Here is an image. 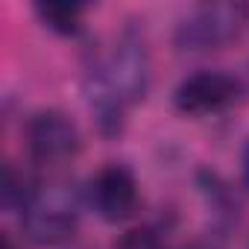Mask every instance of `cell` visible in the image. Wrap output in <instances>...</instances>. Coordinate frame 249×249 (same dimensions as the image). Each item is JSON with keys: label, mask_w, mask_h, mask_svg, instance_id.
I'll return each instance as SVG.
<instances>
[{"label": "cell", "mask_w": 249, "mask_h": 249, "mask_svg": "<svg viewBox=\"0 0 249 249\" xmlns=\"http://www.w3.org/2000/svg\"><path fill=\"white\" fill-rule=\"evenodd\" d=\"M91 73L123 106H132V103L144 100V94L150 88V53H147V44L141 41V36L126 30L114 41L111 53L91 68Z\"/></svg>", "instance_id": "obj_1"}, {"label": "cell", "mask_w": 249, "mask_h": 249, "mask_svg": "<svg viewBox=\"0 0 249 249\" xmlns=\"http://www.w3.org/2000/svg\"><path fill=\"white\" fill-rule=\"evenodd\" d=\"M21 226L24 234L38 246H59L71 240L79 226L76 196L65 185H50V188L38 185L33 202L21 211Z\"/></svg>", "instance_id": "obj_2"}, {"label": "cell", "mask_w": 249, "mask_h": 249, "mask_svg": "<svg viewBox=\"0 0 249 249\" xmlns=\"http://www.w3.org/2000/svg\"><path fill=\"white\" fill-rule=\"evenodd\" d=\"M82 147L76 123L59 111V108H44L36 111L27 123V150L33 161L47 164V167H62L76 159Z\"/></svg>", "instance_id": "obj_3"}, {"label": "cell", "mask_w": 249, "mask_h": 249, "mask_svg": "<svg viewBox=\"0 0 249 249\" xmlns=\"http://www.w3.org/2000/svg\"><path fill=\"white\" fill-rule=\"evenodd\" d=\"M240 6L214 3L194 9L176 30V44L185 50H214L226 41H231L240 30Z\"/></svg>", "instance_id": "obj_4"}, {"label": "cell", "mask_w": 249, "mask_h": 249, "mask_svg": "<svg viewBox=\"0 0 249 249\" xmlns=\"http://www.w3.org/2000/svg\"><path fill=\"white\" fill-rule=\"evenodd\" d=\"M237 100V79L223 71H196L176 85L173 103L182 114L205 117L229 108Z\"/></svg>", "instance_id": "obj_5"}, {"label": "cell", "mask_w": 249, "mask_h": 249, "mask_svg": "<svg viewBox=\"0 0 249 249\" xmlns=\"http://www.w3.org/2000/svg\"><path fill=\"white\" fill-rule=\"evenodd\" d=\"M91 205L106 223H120L138 208V182L129 167L106 164L91 179Z\"/></svg>", "instance_id": "obj_6"}, {"label": "cell", "mask_w": 249, "mask_h": 249, "mask_svg": "<svg viewBox=\"0 0 249 249\" xmlns=\"http://www.w3.org/2000/svg\"><path fill=\"white\" fill-rule=\"evenodd\" d=\"M36 15L47 30L59 36H76L82 30L85 6L76 0H41V3H36Z\"/></svg>", "instance_id": "obj_7"}, {"label": "cell", "mask_w": 249, "mask_h": 249, "mask_svg": "<svg viewBox=\"0 0 249 249\" xmlns=\"http://www.w3.org/2000/svg\"><path fill=\"white\" fill-rule=\"evenodd\" d=\"M36 191H38V185L24 170H18L15 164H6V170H3V205L6 208L24 211L33 202Z\"/></svg>", "instance_id": "obj_8"}, {"label": "cell", "mask_w": 249, "mask_h": 249, "mask_svg": "<svg viewBox=\"0 0 249 249\" xmlns=\"http://www.w3.org/2000/svg\"><path fill=\"white\" fill-rule=\"evenodd\" d=\"M114 249H161V237L150 229V226H138V229H129L123 234Z\"/></svg>", "instance_id": "obj_9"}, {"label": "cell", "mask_w": 249, "mask_h": 249, "mask_svg": "<svg viewBox=\"0 0 249 249\" xmlns=\"http://www.w3.org/2000/svg\"><path fill=\"white\" fill-rule=\"evenodd\" d=\"M243 182H246V188H249V144L243 147Z\"/></svg>", "instance_id": "obj_10"}, {"label": "cell", "mask_w": 249, "mask_h": 249, "mask_svg": "<svg viewBox=\"0 0 249 249\" xmlns=\"http://www.w3.org/2000/svg\"><path fill=\"white\" fill-rule=\"evenodd\" d=\"M0 249H15V243H12L9 237H3V246H0Z\"/></svg>", "instance_id": "obj_11"}, {"label": "cell", "mask_w": 249, "mask_h": 249, "mask_svg": "<svg viewBox=\"0 0 249 249\" xmlns=\"http://www.w3.org/2000/svg\"><path fill=\"white\" fill-rule=\"evenodd\" d=\"M188 249H208V246H188Z\"/></svg>", "instance_id": "obj_12"}]
</instances>
